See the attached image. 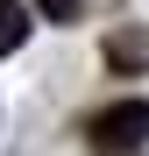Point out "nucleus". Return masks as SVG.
I'll return each instance as SVG.
<instances>
[{
    "label": "nucleus",
    "instance_id": "f257e3e1",
    "mask_svg": "<svg viewBox=\"0 0 149 156\" xmlns=\"http://www.w3.org/2000/svg\"><path fill=\"white\" fill-rule=\"evenodd\" d=\"M149 142V99H114L92 114V149L99 156H135Z\"/></svg>",
    "mask_w": 149,
    "mask_h": 156
},
{
    "label": "nucleus",
    "instance_id": "f03ea898",
    "mask_svg": "<svg viewBox=\"0 0 149 156\" xmlns=\"http://www.w3.org/2000/svg\"><path fill=\"white\" fill-rule=\"evenodd\" d=\"M107 64L114 71H149V29H114L107 36Z\"/></svg>",
    "mask_w": 149,
    "mask_h": 156
},
{
    "label": "nucleus",
    "instance_id": "7ed1b4c3",
    "mask_svg": "<svg viewBox=\"0 0 149 156\" xmlns=\"http://www.w3.org/2000/svg\"><path fill=\"white\" fill-rule=\"evenodd\" d=\"M21 36H29V7L21 0H0V57L21 50Z\"/></svg>",
    "mask_w": 149,
    "mask_h": 156
},
{
    "label": "nucleus",
    "instance_id": "20e7f679",
    "mask_svg": "<svg viewBox=\"0 0 149 156\" xmlns=\"http://www.w3.org/2000/svg\"><path fill=\"white\" fill-rule=\"evenodd\" d=\"M36 7H43V21H78L85 0H36Z\"/></svg>",
    "mask_w": 149,
    "mask_h": 156
}]
</instances>
